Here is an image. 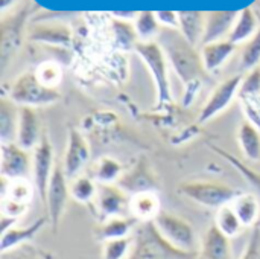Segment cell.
<instances>
[{
    "instance_id": "cell-18",
    "label": "cell",
    "mask_w": 260,
    "mask_h": 259,
    "mask_svg": "<svg viewBox=\"0 0 260 259\" xmlns=\"http://www.w3.org/2000/svg\"><path fill=\"white\" fill-rule=\"evenodd\" d=\"M180 32L186 40L195 47L201 46L206 32V17L207 12L203 11H180Z\"/></svg>"
},
{
    "instance_id": "cell-12",
    "label": "cell",
    "mask_w": 260,
    "mask_h": 259,
    "mask_svg": "<svg viewBox=\"0 0 260 259\" xmlns=\"http://www.w3.org/2000/svg\"><path fill=\"white\" fill-rule=\"evenodd\" d=\"M90 156H91L90 145L84 137V134L76 128H70L67 136L66 153L62 159V168L66 176L69 179L78 177L79 171L88 163Z\"/></svg>"
},
{
    "instance_id": "cell-6",
    "label": "cell",
    "mask_w": 260,
    "mask_h": 259,
    "mask_svg": "<svg viewBox=\"0 0 260 259\" xmlns=\"http://www.w3.org/2000/svg\"><path fill=\"white\" fill-rule=\"evenodd\" d=\"M161 240L180 253H192L195 249V231L181 217L161 211L152 221Z\"/></svg>"
},
{
    "instance_id": "cell-19",
    "label": "cell",
    "mask_w": 260,
    "mask_h": 259,
    "mask_svg": "<svg viewBox=\"0 0 260 259\" xmlns=\"http://www.w3.org/2000/svg\"><path fill=\"white\" fill-rule=\"evenodd\" d=\"M236 50V44L230 40H221L213 41L209 44L201 46V58L206 72H215L218 70Z\"/></svg>"
},
{
    "instance_id": "cell-27",
    "label": "cell",
    "mask_w": 260,
    "mask_h": 259,
    "mask_svg": "<svg viewBox=\"0 0 260 259\" xmlns=\"http://www.w3.org/2000/svg\"><path fill=\"white\" fill-rule=\"evenodd\" d=\"M35 194H37L35 186L34 183L29 182V179L9 180L2 177V197H9L20 203L29 205Z\"/></svg>"
},
{
    "instance_id": "cell-35",
    "label": "cell",
    "mask_w": 260,
    "mask_h": 259,
    "mask_svg": "<svg viewBox=\"0 0 260 259\" xmlns=\"http://www.w3.org/2000/svg\"><path fill=\"white\" fill-rule=\"evenodd\" d=\"M238 98L241 99L247 121L260 130V92L238 95Z\"/></svg>"
},
{
    "instance_id": "cell-5",
    "label": "cell",
    "mask_w": 260,
    "mask_h": 259,
    "mask_svg": "<svg viewBox=\"0 0 260 259\" xmlns=\"http://www.w3.org/2000/svg\"><path fill=\"white\" fill-rule=\"evenodd\" d=\"M134 50L139 53V56L143 60V63L148 66L155 89H157V101L158 105L163 107L172 101L171 93V84H169V75H168V58L161 49V46L157 41H139L134 47Z\"/></svg>"
},
{
    "instance_id": "cell-15",
    "label": "cell",
    "mask_w": 260,
    "mask_h": 259,
    "mask_svg": "<svg viewBox=\"0 0 260 259\" xmlns=\"http://www.w3.org/2000/svg\"><path fill=\"white\" fill-rule=\"evenodd\" d=\"M49 221V218H38L37 221L30 223L26 227H18V226H12L11 229L2 232V238H0V252L6 253L9 250L18 249L24 244H29L34 237L46 226V223Z\"/></svg>"
},
{
    "instance_id": "cell-30",
    "label": "cell",
    "mask_w": 260,
    "mask_h": 259,
    "mask_svg": "<svg viewBox=\"0 0 260 259\" xmlns=\"http://www.w3.org/2000/svg\"><path fill=\"white\" fill-rule=\"evenodd\" d=\"M123 176V166L114 157H101L94 165V180L98 183H117Z\"/></svg>"
},
{
    "instance_id": "cell-8",
    "label": "cell",
    "mask_w": 260,
    "mask_h": 259,
    "mask_svg": "<svg viewBox=\"0 0 260 259\" xmlns=\"http://www.w3.org/2000/svg\"><path fill=\"white\" fill-rule=\"evenodd\" d=\"M129 202L131 195L117 183H98V192L93 200V206L96 209L99 223L111 217L125 215V212L129 211Z\"/></svg>"
},
{
    "instance_id": "cell-28",
    "label": "cell",
    "mask_w": 260,
    "mask_h": 259,
    "mask_svg": "<svg viewBox=\"0 0 260 259\" xmlns=\"http://www.w3.org/2000/svg\"><path fill=\"white\" fill-rule=\"evenodd\" d=\"M215 226H216V229L221 234H224L230 240H233L238 235H241V232L245 229L244 224L241 223L239 217L236 215L235 209L232 208V203L230 205H225V206H222V208H219L216 211Z\"/></svg>"
},
{
    "instance_id": "cell-36",
    "label": "cell",
    "mask_w": 260,
    "mask_h": 259,
    "mask_svg": "<svg viewBox=\"0 0 260 259\" xmlns=\"http://www.w3.org/2000/svg\"><path fill=\"white\" fill-rule=\"evenodd\" d=\"M2 259H52L50 255L44 253L40 249H35L29 244H24L18 249L9 250L6 253H2Z\"/></svg>"
},
{
    "instance_id": "cell-7",
    "label": "cell",
    "mask_w": 260,
    "mask_h": 259,
    "mask_svg": "<svg viewBox=\"0 0 260 259\" xmlns=\"http://www.w3.org/2000/svg\"><path fill=\"white\" fill-rule=\"evenodd\" d=\"M70 198V183L69 177L64 172L62 163H56L52 179L49 182L47 194H46V211H47V218L49 224L53 232L58 231L59 223L62 220V215L67 208V202Z\"/></svg>"
},
{
    "instance_id": "cell-16",
    "label": "cell",
    "mask_w": 260,
    "mask_h": 259,
    "mask_svg": "<svg viewBox=\"0 0 260 259\" xmlns=\"http://www.w3.org/2000/svg\"><path fill=\"white\" fill-rule=\"evenodd\" d=\"M161 212L160 198L155 191H146L136 195H131L129 202V214L137 221L152 223L155 217Z\"/></svg>"
},
{
    "instance_id": "cell-9",
    "label": "cell",
    "mask_w": 260,
    "mask_h": 259,
    "mask_svg": "<svg viewBox=\"0 0 260 259\" xmlns=\"http://www.w3.org/2000/svg\"><path fill=\"white\" fill-rule=\"evenodd\" d=\"M55 165L56 162H55L52 142L44 134L40 143L32 150V180H34L37 195L40 197L43 205L46 203V194H47L49 182L52 179Z\"/></svg>"
},
{
    "instance_id": "cell-4",
    "label": "cell",
    "mask_w": 260,
    "mask_h": 259,
    "mask_svg": "<svg viewBox=\"0 0 260 259\" xmlns=\"http://www.w3.org/2000/svg\"><path fill=\"white\" fill-rule=\"evenodd\" d=\"M178 192L200 206L216 211L225 205H230L241 194L238 189L225 183L209 180L184 182L178 186Z\"/></svg>"
},
{
    "instance_id": "cell-17",
    "label": "cell",
    "mask_w": 260,
    "mask_h": 259,
    "mask_svg": "<svg viewBox=\"0 0 260 259\" xmlns=\"http://www.w3.org/2000/svg\"><path fill=\"white\" fill-rule=\"evenodd\" d=\"M201 259H233L230 238L221 234L215 224L206 232L203 238Z\"/></svg>"
},
{
    "instance_id": "cell-40",
    "label": "cell",
    "mask_w": 260,
    "mask_h": 259,
    "mask_svg": "<svg viewBox=\"0 0 260 259\" xmlns=\"http://www.w3.org/2000/svg\"><path fill=\"white\" fill-rule=\"evenodd\" d=\"M155 14H157V18H158V21H160V24L163 27H175V29L180 27L178 12H174V11H158Z\"/></svg>"
},
{
    "instance_id": "cell-11",
    "label": "cell",
    "mask_w": 260,
    "mask_h": 259,
    "mask_svg": "<svg viewBox=\"0 0 260 259\" xmlns=\"http://www.w3.org/2000/svg\"><path fill=\"white\" fill-rule=\"evenodd\" d=\"M242 78H244L242 75H235V76L225 79L224 82H221L213 90V93L210 95V98L207 99V102L204 104V107L200 111V116H198L200 124L210 122L212 119H215L216 116H219L221 113H224L229 108V105L239 95V87H241Z\"/></svg>"
},
{
    "instance_id": "cell-29",
    "label": "cell",
    "mask_w": 260,
    "mask_h": 259,
    "mask_svg": "<svg viewBox=\"0 0 260 259\" xmlns=\"http://www.w3.org/2000/svg\"><path fill=\"white\" fill-rule=\"evenodd\" d=\"M134 26L139 35V40L143 43L154 41V38L158 37L161 31V24L157 18V14L152 11H142L137 12V17L134 18Z\"/></svg>"
},
{
    "instance_id": "cell-39",
    "label": "cell",
    "mask_w": 260,
    "mask_h": 259,
    "mask_svg": "<svg viewBox=\"0 0 260 259\" xmlns=\"http://www.w3.org/2000/svg\"><path fill=\"white\" fill-rule=\"evenodd\" d=\"M37 75L41 79V82H44L46 85L53 87V89H56V85H58V82L61 79L59 70L55 66H52V64H43L41 69L37 72Z\"/></svg>"
},
{
    "instance_id": "cell-3",
    "label": "cell",
    "mask_w": 260,
    "mask_h": 259,
    "mask_svg": "<svg viewBox=\"0 0 260 259\" xmlns=\"http://www.w3.org/2000/svg\"><path fill=\"white\" fill-rule=\"evenodd\" d=\"M59 92L46 85L38 78L37 72H24L14 82L9 90V99L18 107H46L59 99Z\"/></svg>"
},
{
    "instance_id": "cell-13",
    "label": "cell",
    "mask_w": 260,
    "mask_h": 259,
    "mask_svg": "<svg viewBox=\"0 0 260 259\" xmlns=\"http://www.w3.org/2000/svg\"><path fill=\"white\" fill-rule=\"evenodd\" d=\"M41 122L40 116L35 108L30 107H20L18 111V125H17V136L15 142L23 147L24 150H34L40 140L43 139Z\"/></svg>"
},
{
    "instance_id": "cell-10",
    "label": "cell",
    "mask_w": 260,
    "mask_h": 259,
    "mask_svg": "<svg viewBox=\"0 0 260 259\" xmlns=\"http://www.w3.org/2000/svg\"><path fill=\"white\" fill-rule=\"evenodd\" d=\"M0 174L5 179H27L32 176V154L17 142L0 143Z\"/></svg>"
},
{
    "instance_id": "cell-20",
    "label": "cell",
    "mask_w": 260,
    "mask_h": 259,
    "mask_svg": "<svg viewBox=\"0 0 260 259\" xmlns=\"http://www.w3.org/2000/svg\"><path fill=\"white\" fill-rule=\"evenodd\" d=\"M29 40L43 41L50 44L69 46L72 40V32L66 24L61 23H41L29 31Z\"/></svg>"
},
{
    "instance_id": "cell-26",
    "label": "cell",
    "mask_w": 260,
    "mask_h": 259,
    "mask_svg": "<svg viewBox=\"0 0 260 259\" xmlns=\"http://www.w3.org/2000/svg\"><path fill=\"white\" fill-rule=\"evenodd\" d=\"M117 185L122 189H125L129 195H136V194L146 192V191H155L154 179L142 166H137L136 169L123 174L120 180L117 182Z\"/></svg>"
},
{
    "instance_id": "cell-37",
    "label": "cell",
    "mask_w": 260,
    "mask_h": 259,
    "mask_svg": "<svg viewBox=\"0 0 260 259\" xmlns=\"http://www.w3.org/2000/svg\"><path fill=\"white\" fill-rule=\"evenodd\" d=\"M27 206L29 205L20 203V202L12 200L9 197H2V205H0L2 217L12 218V220H17L18 221L27 212Z\"/></svg>"
},
{
    "instance_id": "cell-34",
    "label": "cell",
    "mask_w": 260,
    "mask_h": 259,
    "mask_svg": "<svg viewBox=\"0 0 260 259\" xmlns=\"http://www.w3.org/2000/svg\"><path fill=\"white\" fill-rule=\"evenodd\" d=\"M241 67L248 72L256 67H260V29L256 32L254 37H251L247 43H244Z\"/></svg>"
},
{
    "instance_id": "cell-31",
    "label": "cell",
    "mask_w": 260,
    "mask_h": 259,
    "mask_svg": "<svg viewBox=\"0 0 260 259\" xmlns=\"http://www.w3.org/2000/svg\"><path fill=\"white\" fill-rule=\"evenodd\" d=\"M96 192H98V182L87 176H78L70 182V197L81 205L93 203Z\"/></svg>"
},
{
    "instance_id": "cell-21",
    "label": "cell",
    "mask_w": 260,
    "mask_h": 259,
    "mask_svg": "<svg viewBox=\"0 0 260 259\" xmlns=\"http://www.w3.org/2000/svg\"><path fill=\"white\" fill-rule=\"evenodd\" d=\"M136 218H128L125 215H117L111 217L105 221H102L96 231V237L99 241H111V240H119V238H126L131 237V232L136 226Z\"/></svg>"
},
{
    "instance_id": "cell-23",
    "label": "cell",
    "mask_w": 260,
    "mask_h": 259,
    "mask_svg": "<svg viewBox=\"0 0 260 259\" xmlns=\"http://www.w3.org/2000/svg\"><path fill=\"white\" fill-rule=\"evenodd\" d=\"M20 107L9 98L0 99V142H15Z\"/></svg>"
},
{
    "instance_id": "cell-24",
    "label": "cell",
    "mask_w": 260,
    "mask_h": 259,
    "mask_svg": "<svg viewBox=\"0 0 260 259\" xmlns=\"http://www.w3.org/2000/svg\"><path fill=\"white\" fill-rule=\"evenodd\" d=\"M232 208L235 209L236 215L239 217L244 227H254L257 226L260 218V202L254 194H239L233 202Z\"/></svg>"
},
{
    "instance_id": "cell-41",
    "label": "cell",
    "mask_w": 260,
    "mask_h": 259,
    "mask_svg": "<svg viewBox=\"0 0 260 259\" xmlns=\"http://www.w3.org/2000/svg\"><path fill=\"white\" fill-rule=\"evenodd\" d=\"M15 3H17V0H0V9H2V12H6V9L11 8V6H14Z\"/></svg>"
},
{
    "instance_id": "cell-2",
    "label": "cell",
    "mask_w": 260,
    "mask_h": 259,
    "mask_svg": "<svg viewBox=\"0 0 260 259\" xmlns=\"http://www.w3.org/2000/svg\"><path fill=\"white\" fill-rule=\"evenodd\" d=\"M30 8H32V2L26 0L17 5L12 12L5 14L2 17V23H0V67L2 70L6 69V66L15 56V53L18 52L23 43L26 21L32 11Z\"/></svg>"
},
{
    "instance_id": "cell-38",
    "label": "cell",
    "mask_w": 260,
    "mask_h": 259,
    "mask_svg": "<svg viewBox=\"0 0 260 259\" xmlns=\"http://www.w3.org/2000/svg\"><path fill=\"white\" fill-rule=\"evenodd\" d=\"M241 259H260V226H254L251 229L245 252Z\"/></svg>"
},
{
    "instance_id": "cell-25",
    "label": "cell",
    "mask_w": 260,
    "mask_h": 259,
    "mask_svg": "<svg viewBox=\"0 0 260 259\" xmlns=\"http://www.w3.org/2000/svg\"><path fill=\"white\" fill-rule=\"evenodd\" d=\"M238 143L248 160L260 162V130L257 127L244 121L238 128Z\"/></svg>"
},
{
    "instance_id": "cell-32",
    "label": "cell",
    "mask_w": 260,
    "mask_h": 259,
    "mask_svg": "<svg viewBox=\"0 0 260 259\" xmlns=\"http://www.w3.org/2000/svg\"><path fill=\"white\" fill-rule=\"evenodd\" d=\"M113 31L116 37V43L122 49H134L136 44L140 41L136 26L129 20H122V18H113Z\"/></svg>"
},
{
    "instance_id": "cell-33",
    "label": "cell",
    "mask_w": 260,
    "mask_h": 259,
    "mask_svg": "<svg viewBox=\"0 0 260 259\" xmlns=\"http://www.w3.org/2000/svg\"><path fill=\"white\" fill-rule=\"evenodd\" d=\"M134 250V238H119L105 241L102 247V259H129Z\"/></svg>"
},
{
    "instance_id": "cell-14",
    "label": "cell",
    "mask_w": 260,
    "mask_h": 259,
    "mask_svg": "<svg viewBox=\"0 0 260 259\" xmlns=\"http://www.w3.org/2000/svg\"><path fill=\"white\" fill-rule=\"evenodd\" d=\"M238 15H239V11H212V12H207L206 32H204V38H203L201 46L213 43V41L229 40Z\"/></svg>"
},
{
    "instance_id": "cell-1",
    "label": "cell",
    "mask_w": 260,
    "mask_h": 259,
    "mask_svg": "<svg viewBox=\"0 0 260 259\" xmlns=\"http://www.w3.org/2000/svg\"><path fill=\"white\" fill-rule=\"evenodd\" d=\"M157 43L161 46L172 69L186 85L200 82L206 73L201 52H198L197 47L186 40L180 29L161 26Z\"/></svg>"
},
{
    "instance_id": "cell-22",
    "label": "cell",
    "mask_w": 260,
    "mask_h": 259,
    "mask_svg": "<svg viewBox=\"0 0 260 259\" xmlns=\"http://www.w3.org/2000/svg\"><path fill=\"white\" fill-rule=\"evenodd\" d=\"M259 29L260 26L257 15L254 14L251 6H247L242 11H239V15L236 18V23H235V26L232 29V34H230L229 40L232 43H235L236 46L244 44L251 37H254Z\"/></svg>"
}]
</instances>
